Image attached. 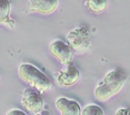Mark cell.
<instances>
[{
    "label": "cell",
    "mask_w": 130,
    "mask_h": 115,
    "mask_svg": "<svg viewBox=\"0 0 130 115\" xmlns=\"http://www.w3.org/2000/svg\"><path fill=\"white\" fill-rule=\"evenodd\" d=\"M126 74L121 69L112 70L105 76L94 91L96 98L101 101H107L115 95L123 88L126 81Z\"/></svg>",
    "instance_id": "cell-1"
},
{
    "label": "cell",
    "mask_w": 130,
    "mask_h": 115,
    "mask_svg": "<svg viewBox=\"0 0 130 115\" xmlns=\"http://www.w3.org/2000/svg\"><path fill=\"white\" fill-rule=\"evenodd\" d=\"M19 76L24 81H26L27 84L37 89L42 93L49 91L52 87V82L50 81V79L35 66L28 63L20 65Z\"/></svg>",
    "instance_id": "cell-2"
},
{
    "label": "cell",
    "mask_w": 130,
    "mask_h": 115,
    "mask_svg": "<svg viewBox=\"0 0 130 115\" xmlns=\"http://www.w3.org/2000/svg\"><path fill=\"white\" fill-rule=\"evenodd\" d=\"M67 41L75 52L85 53L91 47V37L87 27L80 26L68 33Z\"/></svg>",
    "instance_id": "cell-3"
},
{
    "label": "cell",
    "mask_w": 130,
    "mask_h": 115,
    "mask_svg": "<svg viewBox=\"0 0 130 115\" xmlns=\"http://www.w3.org/2000/svg\"><path fill=\"white\" fill-rule=\"evenodd\" d=\"M22 104L24 108L30 113L38 114L42 110L43 99L39 92H35L33 89H26L22 97Z\"/></svg>",
    "instance_id": "cell-4"
},
{
    "label": "cell",
    "mask_w": 130,
    "mask_h": 115,
    "mask_svg": "<svg viewBox=\"0 0 130 115\" xmlns=\"http://www.w3.org/2000/svg\"><path fill=\"white\" fill-rule=\"evenodd\" d=\"M49 51L56 59L62 64H68L74 58V50L69 44H66L62 41H55L49 46Z\"/></svg>",
    "instance_id": "cell-5"
},
{
    "label": "cell",
    "mask_w": 130,
    "mask_h": 115,
    "mask_svg": "<svg viewBox=\"0 0 130 115\" xmlns=\"http://www.w3.org/2000/svg\"><path fill=\"white\" fill-rule=\"evenodd\" d=\"M66 67L61 70L58 76V83L60 86H72L79 80L80 74L73 63L66 64Z\"/></svg>",
    "instance_id": "cell-6"
},
{
    "label": "cell",
    "mask_w": 130,
    "mask_h": 115,
    "mask_svg": "<svg viewBox=\"0 0 130 115\" xmlns=\"http://www.w3.org/2000/svg\"><path fill=\"white\" fill-rule=\"evenodd\" d=\"M59 5V0H30L27 9L31 11L49 14L56 10Z\"/></svg>",
    "instance_id": "cell-7"
},
{
    "label": "cell",
    "mask_w": 130,
    "mask_h": 115,
    "mask_svg": "<svg viewBox=\"0 0 130 115\" xmlns=\"http://www.w3.org/2000/svg\"><path fill=\"white\" fill-rule=\"evenodd\" d=\"M56 107L62 115H79L81 112L80 106L77 102L65 97L58 99L56 101Z\"/></svg>",
    "instance_id": "cell-8"
},
{
    "label": "cell",
    "mask_w": 130,
    "mask_h": 115,
    "mask_svg": "<svg viewBox=\"0 0 130 115\" xmlns=\"http://www.w3.org/2000/svg\"><path fill=\"white\" fill-rule=\"evenodd\" d=\"M87 8L93 13L103 12L107 7V0H87Z\"/></svg>",
    "instance_id": "cell-9"
},
{
    "label": "cell",
    "mask_w": 130,
    "mask_h": 115,
    "mask_svg": "<svg viewBox=\"0 0 130 115\" xmlns=\"http://www.w3.org/2000/svg\"><path fill=\"white\" fill-rule=\"evenodd\" d=\"M10 12V4L9 0H0V23H5L9 20Z\"/></svg>",
    "instance_id": "cell-10"
},
{
    "label": "cell",
    "mask_w": 130,
    "mask_h": 115,
    "mask_svg": "<svg viewBox=\"0 0 130 115\" xmlns=\"http://www.w3.org/2000/svg\"><path fill=\"white\" fill-rule=\"evenodd\" d=\"M80 114L82 115H103L104 111L101 109L100 107H98L96 105H89L86 106L83 110L80 112Z\"/></svg>",
    "instance_id": "cell-11"
},
{
    "label": "cell",
    "mask_w": 130,
    "mask_h": 115,
    "mask_svg": "<svg viewBox=\"0 0 130 115\" xmlns=\"http://www.w3.org/2000/svg\"><path fill=\"white\" fill-rule=\"evenodd\" d=\"M116 114H130V109H121L116 112Z\"/></svg>",
    "instance_id": "cell-12"
},
{
    "label": "cell",
    "mask_w": 130,
    "mask_h": 115,
    "mask_svg": "<svg viewBox=\"0 0 130 115\" xmlns=\"http://www.w3.org/2000/svg\"><path fill=\"white\" fill-rule=\"evenodd\" d=\"M7 114H10V115H15V114H20V115H25L26 113L23 111H20V110H12V111H10V112H8Z\"/></svg>",
    "instance_id": "cell-13"
}]
</instances>
